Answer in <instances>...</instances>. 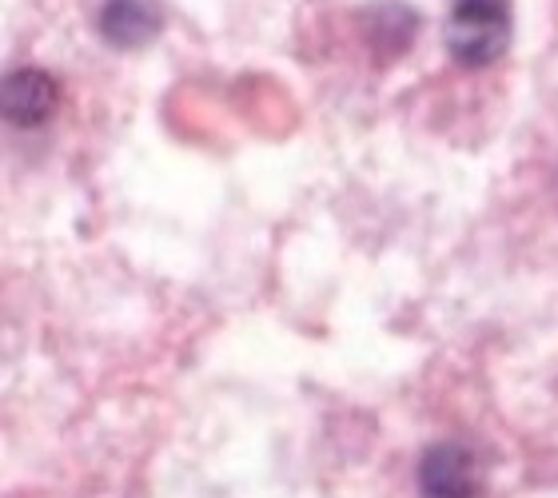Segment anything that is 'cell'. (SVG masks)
I'll list each match as a JSON object with an SVG mask.
<instances>
[{"label": "cell", "instance_id": "6da1fadb", "mask_svg": "<svg viewBox=\"0 0 558 498\" xmlns=\"http://www.w3.org/2000/svg\"><path fill=\"white\" fill-rule=\"evenodd\" d=\"M511 45V0H454L447 12V52L463 69H487Z\"/></svg>", "mask_w": 558, "mask_h": 498}, {"label": "cell", "instance_id": "7a4b0ae2", "mask_svg": "<svg viewBox=\"0 0 558 498\" xmlns=\"http://www.w3.org/2000/svg\"><path fill=\"white\" fill-rule=\"evenodd\" d=\"M418 487L427 498H475L483 487V466L463 442H439L418 463Z\"/></svg>", "mask_w": 558, "mask_h": 498}, {"label": "cell", "instance_id": "3957f363", "mask_svg": "<svg viewBox=\"0 0 558 498\" xmlns=\"http://www.w3.org/2000/svg\"><path fill=\"white\" fill-rule=\"evenodd\" d=\"M57 112V81L40 69H21L4 81V117L16 127L45 124Z\"/></svg>", "mask_w": 558, "mask_h": 498}, {"label": "cell", "instance_id": "277c9868", "mask_svg": "<svg viewBox=\"0 0 558 498\" xmlns=\"http://www.w3.org/2000/svg\"><path fill=\"white\" fill-rule=\"evenodd\" d=\"M156 28H160V21L144 0H108L105 12H100V33H105L108 45L117 48L144 45L148 36H156Z\"/></svg>", "mask_w": 558, "mask_h": 498}]
</instances>
